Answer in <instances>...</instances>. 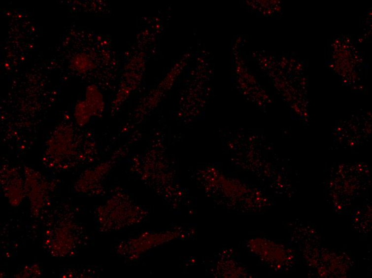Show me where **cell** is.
<instances>
[{
	"mask_svg": "<svg viewBox=\"0 0 372 278\" xmlns=\"http://www.w3.org/2000/svg\"><path fill=\"white\" fill-rule=\"evenodd\" d=\"M74 114L79 125H85L93 116V113L85 101H80L77 104Z\"/></svg>",
	"mask_w": 372,
	"mask_h": 278,
	"instance_id": "7a4b0ae2",
	"label": "cell"
},
{
	"mask_svg": "<svg viewBox=\"0 0 372 278\" xmlns=\"http://www.w3.org/2000/svg\"><path fill=\"white\" fill-rule=\"evenodd\" d=\"M72 66L77 71L84 73L96 67L93 61L87 56L84 55L75 57L72 62Z\"/></svg>",
	"mask_w": 372,
	"mask_h": 278,
	"instance_id": "3957f363",
	"label": "cell"
},
{
	"mask_svg": "<svg viewBox=\"0 0 372 278\" xmlns=\"http://www.w3.org/2000/svg\"><path fill=\"white\" fill-rule=\"evenodd\" d=\"M85 101L91 109L93 116L101 114L104 110V103L102 95L97 87L90 86L87 87Z\"/></svg>",
	"mask_w": 372,
	"mask_h": 278,
	"instance_id": "6da1fadb",
	"label": "cell"
}]
</instances>
